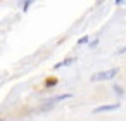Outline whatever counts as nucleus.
Here are the masks:
<instances>
[{"mask_svg":"<svg viewBox=\"0 0 126 121\" xmlns=\"http://www.w3.org/2000/svg\"><path fill=\"white\" fill-rule=\"evenodd\" d=\"M73 62H74V59H66V61L59 62V64L55 66V69H59V68H62V66H69V64H73Z\"/></svg>","mask_w":126,"mask_h":121,"instance_id":"nucleus-3","label":"nucleus"},{"mask_svg":"<svg viewBox=\"0 0 126 121\" xmlns=\"http://www.w3.org/2000/svg\"><path fill=\"white\" fill-rule=\"evenodd\" d=\"M114 90H116V92H117V93H119V95H121V93H123V90H121V88H119V86H114Z\"/></svg>","mask_w":126,"mask_h":121,"instance_id":"nucleus-6","label":"nucleus"},{"mask_svg":"<svg viewBox=\"0 0 126 121\" xmlns=\"http://www.w3.org/2000/svg\"><path fill=\"white\" fill-rule=\"evenodd\" d=\"M86 42H88V36H83V38L78 40V45H83V43H86Z\"/></svg>","mask_w":126,"mask_h":121,"instance_id":"nucleus-4","label":"nucleus"},{"mask_svg":"<svg viewBox=\"0 0 126 121\" xmlns=\"http://www.w3.org/2000/svg\"><path fill=\"white\" fill-rule=\"evenodd\" d=\"M126 52V47H123V49H119V54H124Z\"/></svg>","mask_w":126,"mask_h":121,"instance_id":"nucleus-7","label":"nucleus"},{"mask_svg":"<svg viewBox=\"0 0 126 121\" xmlns=\"http://www.w3.org/2000/svg\"><path fill=\"white\" fill-rule=\"evenodd\" d=\"M119 109V104H109V105H100V107H95L93 112H107V111H116Z\"/></svg>","mask_w":126,"mask_h":121,"instance_id":"nucleus-2","label":"nucleus"},{"mask_svg":"<svg viewBox=\"0 0 126 121\" xmlns=\"http://www.w3.org/2000/svg\"><path fill=\"white\" fill-rule=\"evenodd\" d=\"M55 83H57V80H55V78H52V80H47V85H48V86H50V85H55Z\"/></svg>","mask_w":126,"mask_h":121,"instance_id":"nucleus-5","label":"nucleus"},{"mask_svg":"<svg viewBox=\"0 0 126 121\" xmlns=\"http://www.w3.org/2000/svg\"><path fill=\"white\" fill-rule=\"evenodd\" d=\"M0 121H5V119H0Z\"/></svg>","mask_w":126,"mask_h":121,"instance_id":"nucleus-8","label":"nucleus"},{"mask_svg":"<svg viewBox=\"0 0 126 121\" xmlns=\"http://www.w3.org/2000/svg\"><path fill=\"white\" fill-rule=\"evenodd\" d=\"M117 73H119V68H110V69H107V71H102V73H97V74H93V76H92V81L110 80V78H114Z\"/></svg>","mask_w":126,"mask_h":121,"instance_id":"nucleus-1","label":"nucleus"}]
</instances>
